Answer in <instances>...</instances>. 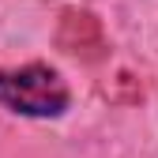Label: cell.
<instances>
[{
	"instance_id": "1",
	"label": "cell",
	"mask_w": 158,
	"mask_h": 158,
	"mask_svg": "<svg viewBox=\"0 0 158 158\" xmlns=\"http://www.w3.org/2000/svg\"><path fill=\"white\" fill-rule=\"evenodd\" d=\"M72 106L68 79L45 60H30L19 68H0V109L30 121H56Z\"/></svg>"
}]
</instances>
